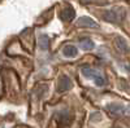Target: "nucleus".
<instances>
[{"mask_svg": "<svg viewBox=\"0 0 130 128\" xmlns=\"http://www.w3.org/2000/svg\"><path fill=\"white\" fill-rule=\"evenodd\" d=\"M126 16V10L121 7H115L109 10H105L103 13V18L108 22H112V23H120L124 21Z\"/></svg>", "mask_w": 130, "mask_h": 128, "instance_id": "f257e3e1", "label": "nucleus"}, {"mask_svg": "<svg viewBox=\"0 0 130 128\" xmlns=\"http://www.w3.org/2000/svg\"><path fill=\"white\" fill-rule=\"evenodd\" d=\"M81 71H82V74H83L85 76H87V78H92L96 85H104V84H105V78H104V76H103V75H102V74H100L99 71H98V70L85 66V67H82V70H81Z\"/></svg>", "mask_w": 130, "mask_h": 128, "instance_id": "f03ea898", "label": "nucleus"}, {"mask_svg": "<svg viewBox=\"0 0 130 128\" xmlns=\"http://www.w3.org/2000/svg\"><path fill=\"white\" fill-rule=\"evenodd\" d=\"M107 109L112 115H124L126 113H130V108H126V106L120 104H109L107 106Z\"/></svg>", "mask_w": 130, "mask_h": 128, "instance_id": "7ed1b4c3", "label": "nucleus"}, {"mask_svg": "<svg viewBox=\"0 0 130 128\" xmlns=\"http://www.w3.org/2000/svg\"><path fill=\"white\" fill-rule=\"evenodd\" d=\"M60 17H61L62 21H65V22H70V21H73L74 17H75V12H74V9L70 5H68V7H65L61 10Z\"/></svg>", "mask_w": 130, "mask_h": 128, "instance_id": "20e7f679", "label": "nucleus"}, {"mask_svg": "<svg viewBox=\"0 0 130 128\" xmlns=\"http://www.w3.org/2000/svg\"><path fill=\"white\" fill-rule=\"evenodd\" d=\"M75 25H77V27H91V29L98 27V23L90 17H79Z\"/></svg>", "mask_w": 130, "mask_h": 128, "instance_id": "39448f33", "label": "nucleus"}, {"mask_svg": "<svg viewBox=\"0 0 130 128\" xmlns=\"http://www.w3.org/2000/svg\"><path fill=\"white\" fill-rule=\"evenodd\" d=\"M115 47L120 53H127L129 52V44L122 36H116L115 39Z\"/></svg>", "mask_w": 130, "mask_h": 128, "instance_id": "423d86ee", "label": "nucleus"}, {"mask_svg": "<svg viewBox=\"0 0 130 128\" xmlns=\"http://www.w3.org/2000/svg\"><path fill=\"white\" fill-rule=\"evenodd\" d=\"M70 87H72L70 79H69L68 76L62 75V76L59 79V82H57V91H59V92H65V91H68Z\"/></svg>", "mask_w": 130, "mask_h": 128, "instance_id": "0eeeda50", "label": "nucleus"}, {"mask_svg": "<svg viewBox=\"0 0 130 128\" xmlns=\"http://www.w3.org/2000/svg\"><path fill=\"white\" fill-rule=\"evenodd\" d=\"M79 47L85 50H90V49H94L95 44H94V41L89 38H83L79 40Z\"/></svg>", "mask_w": 130, "mask_h": 128, "instance_id": "6e6552de", "label": "nucleus"}, {"mask_svg": "<svg viewBox=\"0 0 130 128\" xmlns=\"http://www.w3.org/2000/svg\"><path fill=\"white\" fill-rule=\"evenodd\" d=\"M62 52H64V55L67 56V57H74V56H77V53H78L77 48H75L74 45H72V44L65 45L64 49H62Z\"/></svg>", "mask_w": 130, "mask_h": 128, "instance_id": "1a4fd4ad", "label": "nucleus"}, {"mask_svg": "<svg viewBox=\"0 0 130 128\" xmlns=\"http://www.w3.org/2000/svg\"><path fill=\"white\" fill-rule=\"evenodd\" d=\"M38 45L40 49L43 50H46L48 49V45H50V38L47 35H40L39 39H38Z\"/></svg>", "mask_w": 130, "mask_h": 128, "instance_id": "9d476101", "label": "nucleus"}, {"mask_svg": "<svg viewBox=\"0 0 130 128\" xmlns=\"http://www.w3.org/2000/svg\"><path fill=\"white\" fill-rule=\"evenodd\" d=\"M113 128H120V127H113Z\"/></svg>", "mask_w": 130, "mask_h": 128, "instance_id": "9b49d317", "label": "nucleus"}]
</instances>
